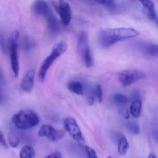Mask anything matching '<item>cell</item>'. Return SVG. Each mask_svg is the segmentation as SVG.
I'll use <instances>...</instances> for the list:
<instances>
[{
    "label": "cell",
    "instance_id": "cell-1",
    "mask_svg": "<svg viewBox=\"0 0 158 158\" xmlns=\"http://www.w3.org/2000/svg\"><path fill=\"white\" fill-rule=\"evenodd\" d=\"M139 35V32L132 28L102 29L99 34V44L103 48H108L118 42L135 37Z\"/></svg>",
    "mask_w": 158,
    "mask_h": 158
},
{
    "label": "cell",
    "instance_id": "cell-2",
    "mask_svg": "<svg viewBox=\"0 0 158 158\" xmlns=\"http://www.w3.org/2000/svg\"><path fill=\"white\" fill-rule=\"evenodd\" d=\"M67 49V44L64 41H61L54 46L50 54L44 60L40 65L38 73L40 82H43L45 80L50 67L57 59L65 52Z\"/></svg>",
    "mask_w": 158,
    "mask_h": 158
},
{
    "label": "cell",
    "instance_id": "cell-3",
    "mask_svg": "<svg viewBox=\"0 0 158 158\" xmlns=\"http://www.w3.org/2000/svg\"><path fill=\"white\" fill-rule=\"evenodd\" d=\"M12 121L17 128L27 129L38 125L40 119L37 114L33 111L21 110L14 114Z\"/></svg>",
    "mask_w": 158,
    "mask_h": 158
},
{
    "label": "cell",
    "instance_id": "cell-4",
    "mask_svg": "<svg viewBox=\"0 0 158 158\" xmlns=\"http://www.w3.org/2000/svg\"><path fill=\"white\" fill-rule=\"evenodd\" d=\"M77 48L85 65L87 68L91 67L93 64V55L89 44L88 36L85 31H82L79 34Z\"/></svg>",
    "mask_w": 158,
    "mask_h": 158
},
{
    "label": "cell",
    "instance_id": "cell-5",
    "mask_svg": "<svg viewBox=\"0 0 158 158\" xmlns=\"http://www.w3.org/2000/svg\"><path fill=\"white\" fill-rule=\"evenodd\" d=\"M19 37L20 35L18 31H13L10 35L8 42L11 65L15 77H18L19 72L18 54Z\"/></svg>",
    "mask_w": 158,
    "mask_h": 158
},
{
    "label": "cell",
    "instance_id": "cell-6",
    "mask_svg": "<svg viewBox=\"0 0 158 158\" xmlns=\"http://www.w3.org/2000/svg\"><path fill=\"white\" fill-rule=\"evenodd\" d=\"M118 79L123 86L127 87L145 79L146 74L144 72L137 69L124 70L118 74Z\"/></svg>",
    "mask_w": 158,
    "mask_h": 158
},
{
    "label": "cell",
    "instance_id": "cell-7",
    "mask_svg": "<svg viewBox=\"0 0 158 158\" xmlns=\"http://www.w3.org/2000/svg\"><path fill=\"white\" fill-rule=\"evenodd\" d=\"M39 136L46 137L52 142L58 141L62 138L64 135L63 130L56 129L52 125L44 124L39 130Z\"/></svg>",
    "mask_w": 158,
    "mask_h": 158
},
{
    "label": "cell",
    "instance_id": "cell-8",
    "mask_svg": "<svg viewBox=\"0 0 158 158\" xmlns=\"http://www.w3.org/2000/svg\"><path fill=\"white\" fill-rule=\"evenodd\" d=\"M54 6L60 17L62 24L64 26L68 25L72 19V10L70 4L67 2L60 1L54 3Z\"/></svg>",
    "mask_w": 158,
    "mask_h": 158
},
{
    "label": "cell",
    "instance_id": "cell-9",
    "mask_svg": "<svg viewBox=\"0 0 158 158\" xmlns=\"http://www.w3.org/2000/svg\"><path fill=\"white\" fill-rule=\"evenodd\" d=\"M64 126L70 135L77 142H84V138L81 130L74 118L67 117L64 120Z\"/></svg>",
    "mask_w": 158,
    "mask_h": 158
},
{
    "label": "cell",
    "instance_id": "cell-10",
    "mask_svg": "<svg viewBox=\"0 0 158 158\" xmlns=\"http://www.w3.org/2000/svg\"><path fill=\"white\" fill-rule=\"evenodd\" d=\"M135 49L146 55L153 58L158 57V46L157 44L145 41H137L132 44Z\"/></svg>",
    "mask_w": 158,
    "mask_h": 158
},
{
    "label": "cell",
    "instance_id": "cell-11",
    "mask_svg": "<svg viewBox=\"0 0 158 158\" xmlns=\"http://www.w3.org/2000/svg\"><path fill=\"white\" fill-rule=\"evenodd\" d=\"M113 100L122 115L126 119H128L129 113L127 106L129 102L128 98L123 94L117 93L114 96Z\"/></svg>",
    "mask_w": 158,
    "mask_h": 158
},
{
    "label": "cell",
    "instance_id": "cell-12",
    "mask_svg": "<svg viewBox=\"0 0 158 158\" xmlns=\"http://www.w3.org/2000/svg\"><path fill=\"white\" fill-rule=\"evenodd\" d=\"M35 72L34 70H30L23 77L21 83L22 89L26 92H31L33 90L34 85Z\"/></svg>",
    "mask_w": 158,
    "mask_h": 158
},
{
    "label": "cell",
    "instance_id": "cell-13",
    "mask_svg": "<svg viewBox=\"0 0 158 158\" xmlns=\"http://www.w3.org/2000/svg\"><path fill=\"white\" fill-rule=\"evenodd\" d=\"M44 17L46 19L49 30L53 34H57L59 33L60 29L59 21L51 10H50L48 12Z\"/></svg>",
    "mask_w": 158,
    "mask_h": 158
},
{
    "label": "cell",
    "instance_id": "cell-14",
    "mask_svg": "<svg viewBox=\"0 0 158 158\" xmlns=\"http://www.w3.org/2000/svg\"><path fill=\"white\" fill-rule=\"evenodd\" d=\"M32 10L33 12L37 15L45 16L50 9L47 2L39 0L34 2L32 4Z\"/></svg>",
    "mask_w": 158,
    "mask_h": 158
},
{
    "label": "cell",
    "instance_id": "cell-15",
    "mask_svg": "<svg viewBox=\"0 0 158 158\" xmlns=\"http://www.w3.org/2000/svg\"><path fill=\"white\" fill-rule=\"evenodd\" d=\"M142 6L144 7L148 17L151 21L155 22L156 23L158 22L157 14L155 9V4L153 2L151 1H140Z\"/></svg>",
    "mask_w": 158,
    "mask_h": 158
},
{
    "label": "cell",
    "instance_id": "cell-16",
    "mask_svg": "<svg viewBox=\"0 0 158 158\" xmlns=\"http://www.w3.org/2000/svg\"><path fill=\"white\" fill-rule=\"evenodd\" d=\"M67 88L69 91L76 95L82 96L84 93V88L83 84L78 81H71L67 84Z\"/></svg>",
    "mask_w": 158,
    "mask_h": 158
},
{
    "label": "cell",
    "instance_id": "cell-17",
    "mask_svg": "<svg viewBox=\"0 0 158 158\" xmlns=\"http://www.w3.org/2000/svg\"><path fill=\"white\" fill-rule=\"evenodd\" d=\"M142 110V102L141 100H136L133 101L130 105V114L135 118H138L141 114Z\"/></svg>",
    "mask_w": 158,
    "mask_h": 158
},
{
    "label": "cell",
    "instance_id": "cell-18",
    "mask_svg": "<svg viewBox=\"0 0 158 158\" xmlns=\"http://www.w3.org/2000/svg\"><path fill=\"white\" fill-rule=\"evenodd\" d=\"M129 145L126 137L123 135H120L118 140V152L121 155H125L129 149Z\"/></svg>",
    "mask_w": 158,
    "mask_h": 158
},
{
    "label": "cell",
    "instance_id": "cell-19",
    "mask_svg": "<svg viewBox=\"0 0 158 158\" xmlns=\"http://www.w3.org/2000/svg\"><path fill=\"white\" fill-rule=\"evenodd\" d=\"M90 95H92L94 99L98 102H102V89L101 85L99 83H97L91 90Z\"/></svg>",
    "mask_w": 158,
    "mask_h": 158
},
{
    "label": "cell",
    "instance_id": "cell-20",
    "mask_svg": "<svg viewBox=\"0 0 158 158\" xmlns=\"http://www.w3.org/2000/svg\"><path fill=\"white\" fill-rule=\"evenodd\" d=\"M35 152L31 146L26 145L24 146L20 152V158H34Z\"/></svg>",
    "mask_w": 158,
    "mask_h": 158
},
{
    "label": "cell",
    "instance_id": "cell-21",
    "mask_svg": "<svg viewBox=\"0 0 158 158\" xmlns=\"http://www.w3.org/2000/svg\"><path fill=\"white\" fill-rule=\"evenodd\" d=\"M126 127L129 132L134 135H138L139 133L138 125L135 122L128 121L127 123Z\"/></svg>",
    "mask_w": 158,
    "mask_h": 158
},
{
    "label": "cell",
    "instance_id": "cell-22",
    "mask_svg": "<svg viewBox=\"0 0 158 158\" xmlns=\"http://www.w3.org/2000/svg\"><path fill=\"white\" fill-rule=\"evenodd\" d=\"M95 2L110 10H114L116 7V2L113 1H97Z\"/></svg>",
    "mask_w": 158,
    "mask_h": 158
},
{
    "label": "cell",
    "instance_id": "cell-23",
    "mask_svg": "<svg viewBox=\"0 0 158 158\" xmlns=\"http://www.w3.org/2000/svg\"><path fill=\"white\" fill-rule=\"evenodd\" d=\"M9 142L11 147L13 148H16L18 147L20 143V140L18 137L13 134H11L9 135Z\"/></svg>",
    "mask_w": 158,
    "mask_h": 158
},
{
    "label": "cell",
    "instance_id": "cell-24",
    "mask_svg": "<svg viewBox=\"0 0 158 158\" xmlns=\"http://www.w3.org/2000/svg\"><path fill=\"white\" fill-rule=\"evenodd\" d=\"M83 148L85 149L86 152L88 155V158H98L97 156L96 151L92 148L89 146L81 145Z\"/></svg>",
    "mask_w": 158,
    "mask_h": 158
},
{
    "label": "cell",
    "instance_id": "cell-25",
    "mask_svg": "<svg viewBox=\"0 0 158 158\" xmlns=\"http://www.w3.org/2000/svg\"><path fill=\"white\" fill-rule=\"evenodd\" d=\"M0 144L2 145L4 148H8V144L4 138L3 134L1 131H0Z\"/></svg>",
    "mask_w": 158,
    "mask_h": 158
},
{
    "label": "cell",
    "instance_id": "cell-26",
    "mask_svg": "<svg viewBox=\"0 0 158 158\" xmlns=\"http://www.w3.org/2000/svg\"><path fill=\"white\" fill-rule=\"evenodd\" d=\"M46 158H62L61 154L59 152H55L47 156Z\"/></svg>",
    "mask_w": 158,
    "mask_h": 158
},
{
    "label": "cell",
    "instance_id": "cell-27",
    "mask_svg": "<svg viewBox=\"0 0 158 158\" xmlns=\"http://www.w3.org/2000/svg\"><path fill=\"white\" fill-rule=\"evenodd\" d=\"M0 47L3 51H5V43L3 36L2 35H0Z\"/></svg>",
    "mask_w": 158,
    "mask_h": 158
},
{
    "label": "cell",
    "instance_id": "cell-28",
    "mask_svg": "<svg viewBox=\"0 0 158 158\" xmlns=\"http://www.w3.org/2000/svg\"><path fill=\"white\" fill-rule=\"evenodd\" d=\"M3 101H4V96H3L1 90L0 89V103H2Z\"/></svg>",
    "mask_w": 158,
    "mask_h": 158
},
{
    "label": "cell",
    "instance_id": "cell-29",
    "mask_svg": "<svg viewBox=\"0 0 158 158\" xmlns=\"http://www.w3.org/2000/svg\"><path fill=\"white\" fill-rule=\"evenodd\" d=\"M148 158H157L156 156L154 154H150Z\"/></svg>",
    "mask_w": 158,
    "mask_h": 158
},
{
    "label": "cell",
    "instance_id": "cell-30",
    "mask_svg": "<svg viewBox=\"0 0 158 158\" xmlns=\"http://www.w3.org/2000/svg\"><path fill=\"white\" fill-rule=\"evenodd\" d=\"M2 78H3V77H2V75L0 73V82H1L2 80Z\"/></svg>",
    "mask_w": 158,
    "mask_h": 158
},
{
    "label": "cell",
    "instance_id": "cell-31",
    "mask_svg": "<svg viewBox=\"0 0 158 158\" xmlns=\"http://www.w3.org/2000/svg\"><path fill=\"white\" fill-rule=\"evenodd\" d=\"M112 158L111 157H109V158Z\"/></svg>",
    "mask_w": 158,
    "mask_h": 158
}]
</instances>
